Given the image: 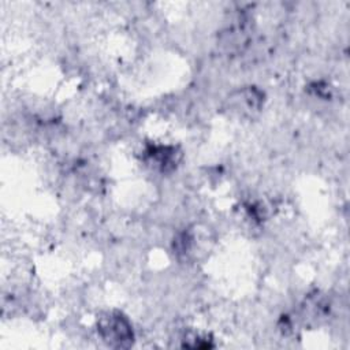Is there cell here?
<instances>
[{
  "instance_id": "6da1fadb",
  "label": "cell",
  "mask_w": 350,
  "mask_h": 350,
  "mask_svg": "<svg viewBox=\"0 0 350 350\" xmlns=\"http://www.w3.org/2000/svg\"><path fill=\"white\" fill-rule=\"evenodd\" d=\"M97 332L103 342L113 349H129L134 342L131 323L116 310L105 312L98 317Z\"/></svg>"
},
{
  "instance_id": "7a4b0ae2",
  "label": "cell",
  "mask_w": 350,
  "mask_h": 350,
  "mask_svg": "<svg viewBox=\"0 0 350 350\" xmlns=\"http://www.w3.org/2000/svg\"><path fill=\"white\" fill-rule=\"evenodd\" d=\"M146 157L153 167L161 171L172 170L178 163V153L172 146H150L146 150Z\"/></svg>"
}]
</instances>
